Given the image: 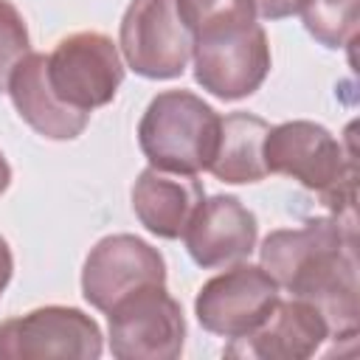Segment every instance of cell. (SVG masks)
Instances as JSON below:
<instances>
[{
	"label": "cell",
	"mask_w": 360,
	"mask_h": 360,
	"mask_svg": "<svg viewBox=\"0 0 360 360\" xmlns=\"http://www.w3.org/2000/svg\"><path fill=\"white\" fill-rule=\"evenodd\" d=\"M262 158L270 174H287L309 191H318L332 217L357 222V155L352 127L343 143L315 121H287L270 127Z\"/></svg>",
	"instance_id": "1"
},
{
	"label": "cell",
	"mask_w": 360,
	"mask_h": 360,
	"mask_svg": "<svg viewBox=\"0 0 360 360\" xmlns=\"http://www.w3.org/2000/svg\"><path fill=\"white\" fill-rule=\"evenodd\" d=\"M219 135V115L188 90L158 93L141 124L138 143L155 169L197 174L208 169Z\"/></svg>",
	"instance_id": "2"
},
{
	"label": "cell",
	"mask_w": 360,
	"mask_h": 360,
	"mask_svg": "<svg viewBox=\"0 0 360 360\" xmlns=\"http://www.w3.org/2000/svg\"><path fill=\"white\" fill-rule=\"evenodd\" d=\"M110 352L118 360H174L183 352L186 321L163 284L141 287L112 304Z\"/></svg>",
	"instance_id": "3"
},
{
	"label": "cell",
	"mask_w": 360,
	"mask_h": 360,
	"mask_svg": "<svg viewBox=\"0 0 360 360\" xmlns=\"http://www.w3.org/2000/svg\"><path fill=\"white\" fill-rule=\"evenodd\" d=\"M124 62L115 42L98 31H76L48 53V82L73 110L93 112L115 98Z\"/></svg>",
	"instance_id": "4"
},
{
	"label": "cell",
	"mask_w": 360,
	"mask_h": 360,
	"mask_svg": "<svg viewBox=\"0 0 360 360\" xmlns=\"http://www.w3.org/2000/svg\"><path fill=\"white\" fill-rule=\"evenodd\" d=\"M98 354L101 329L76 307H39L0 321V360H96Z\"/></svg>",
	"instance_id": "5"
},
{
	"label": "cell",
	"mask_w": 360,
	"mask_h": 360,
	"mask_svg": "<svg viewBox=\"0 0 360 360\" xmlns=\"http://www.w3.org/2000/svg\"><path fill=\"white\" fill-rule=\"evenodd\" d=\"M194 37L174 0H132L121 20V53L146 79H174L186 70Z\"/></svg>",
	"instance_id": "6"
},
{
	"label": "cell",
	"mask_w": 360,
	"mask_h": 360,
	"mask_svg": "<svg viewBox=\"0 0 360 360\" xmlns=\"http://www.w3.org/2000/svg\"><path fill=\"white\" fill-rule=\"evenodd\" d=\"M191 56L194 79L225 101L256 93L270 70V45L259 22L197 37Z\"/></svg>",
	"instance_id": "7"
},
{
	"label": "cell",
	"mask_w": 360,
	"mask_h": 360,
	"mask_svg": "<svg viewBox=\"0 0 360 360\" xmlns=\"http://www.w3.org/2000/svg\"><path fill=\"white\" fill-rule=\"evenodd\" d=\"M278 301V284L264 267L236 262L225 273L208 278L194 301L202 329L222 338H242L256 329Z\"/></svg>",
	"instance_id": "8"
},
{
	"label": "cell",
	"mask_w": 360,
	"mask_h": 360,
	"mask_svg": "<svg viewBox=\"0 0 360 360\" xmlns=\"http://www.w3.org/2000/svg\"><path fill=\"white\" fill-rule=\"evenodd\" d=\"M149 284H166V262L158 248L132 233L104 236L84 259L82 292L101 312H110L124 295Z\"/></svg>",
	"instance_id": "9"
},
{
	"label": "cell",
	"mask_w": 360,
	"mask_h": 360,
	"mask_svg": "<svg viewBox=\"0 0 360 360\" xmlns=\"http://www.w3.org/2000/svg\"><path fill=\"white\" fill-rule=\"evenodd\" d=\"M326 338V321L312 304L301 298H278L270 315L256 329H250L242 338H233L225 346V354L259 360H304L312 357Z\"/></svg>",
	"instance_id": "10"
},
{
	"label": "cell",
	"mask_w": 360,
	"mask_h": 360,
	"mask_svg": "<svg viewBox=\"0 0 360 360\" xmlns=\"http://www.w3.org/2000/svg\"><path fill=\"white\" fill-rule=\"evenodd\" d=\"M256 217L236 197L219 194L202 200L191 214L183 239L191 259L200 267H225L236 264L256 248Z\"/></svg>",
	"instance_id": "11"
},
{
	"label": "cell",
	"mask_w": 360,
	"mask_h": 360,
	"mask_svg": "<svg viewBox=\"0 0 360 360\" xmlns=\"http://www.w3.org/2000/svg\"><path fill=\"white\" fill-rule=\"evenodd\" d=\"M11 101L25 124L51 141H70L82 135L90 121V112L68 107L48 82V56L28 53L8 79Z\"/></svg>",
	"instance_id": "12"
},
{
	"label": "cell",
	"mask_w": 360,
	"mask_h": 360,
	"mask_svg": "<svg viewBox=\"0 0 360 360\" xmlns=\"http://www.w3.org/2000/svg\"><path fill=\"white\" fill-rule=\"evenodd\" d=\"M200 202H202V186L194 180V174H177L149 166L138 174L132 186L135 217L149 233L160 239L183 236Z\"/></svg>",
	"instance_id": "13"
},
{
	"label": "cell",
	"mask_w": 360,
	"mask_h": 360,
	"mask_svg": "<svg viewBox=\"0 0 360 360\" xmlns=\"http://www.w3.org/2000/svg\"><path fill=\"white\" fill-rule=\"evenodd\" d=\"M340 242H357V225L343 222L338 217H321L309 219L295 231H273L262 242V267L267 276L278 284L287 287L290 278L321 250L340 245Z\"/></svg>",
	"instance_id": "14"
},
{
	"label": "cell",
	"mask_w": 360,
	"mask_h": 360,
	"mask_svg": "<svg viewBox=\"0 0 360 360\" xmlns=\"http://www.w3.org/2000/svg\"><path fill=\"white\" fill-rule=\"evenodd\" d=\"M270 124L250 112H231L219 118L217 149L205 172L222 183H259L267 169L262 158Z\"/></svg>",
	"instance_id": "15"
},
{
	"label": "cell",
	"mask_w": 360,
	"mask_h": 360,
	"mask_svg": "<svg viewBox=\"0 0 360 360\" xmlns=\"http://www.w3.org/2000/svg\"><path fill=\"white\" fill-rule=\"evenodd\" d=\"M174 6L194 39L256 22L253 0H174Z\"/></svg>",
	"instance_id": "16"
},
{
	"label": "cell",
	"mask_w": 360,
	"mask_h": 360,
	"mask_svg": "<svg viewBox=\"0 0 360 360\" xmlns=\"http://www.w3.org/2000/svg\"><path fill=\"white\" fill-rule=\"evenodd\" d=\"M301 14L321 45L352 48L357 42V0H309Z\"/></svg>",
	"instance_id": "17"
},
{
	"label": "cell",
	"mask_w": 360,
	"mask_h": 360,
	"mask_svg": "<svg viewBox=\"0 0 360 360\" xmlns=\"http://www.w3.org/2000/svg\"><path fill=\"white\" fill-rule=\"evenodd\" d=\"M28 56V28L14 3L0 0V90L8 87L14 68Z\"/></svg>",
	"instance_id": "18"
},
{
	"label": "cell",
	"mask_w": 360,
	"mask_h": 360,
	"mask_svg": "<svg viewBox=\"0 0 360 360\" xmlns=\"http://www.w3.org/2000/svg\"><path fill=\"white\" fill-rule=\"evenodd\" d=\"M256 3V11L267 20H281V17H290V14H298L304 11V6L309 0H253Z\"/></svg>",
	"instance_id": "19"
},
{
	"label": "cell",
	"mask_w": 360,
	"mask_h": 360,
	"mask_svg": "<svg viewBox=\"0 0 360 360\" xmlns=\"http://www.w3.org/2000/svg\"><path fill=\"white\" fill-rule=\"evenodd\" d=\"M11 270H14V259H11V248L8 242L0 236V295L6 290V284L11 281Z\"/></svg>",
	"instance_id": "20"
},
{
	"label": "cell",
	"mask_w": 360,
	"mask_h": 360,
	"mask_svg": "<svg viewBox=\"0 0 360 360\" xmlns=\"http://www.w3.org/2000/svg\"><path fill=\"white\" fill-rule=\"evenodd\" d=\"M8 183H11V169H8V163H6V158L0 152V194L8 188Z\"/></svg>",
	"instance_id": "21"
}]
</instances>
